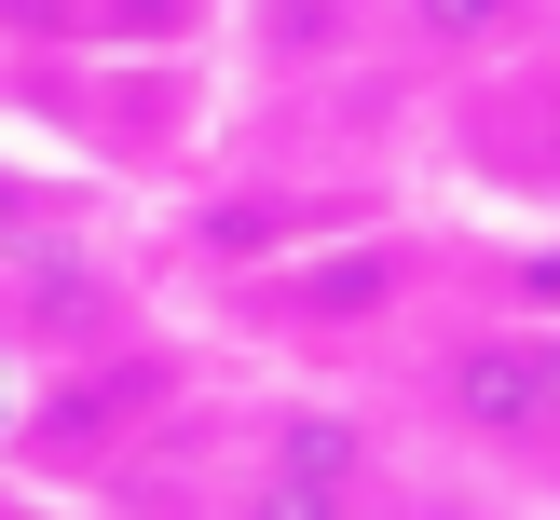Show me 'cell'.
I'll list each match as a JSON object with an SVG mask.
<instances>
[{
    "mask_svg": "<svg viewBox=\"0 0 560 520\" xmlns=\"http://www.w3.org/2000/svg\"><path fill=\"white\" fill-rule=\"evenodd\" d=\"M233 520H370V425L355 411H273L260 452H246Z\"/></svg>",
    "mask_w": 560,
    "mask_h": 520,
    "instance_id": "obj_2",
    "label": "cell"
},
{
    "mask_svg": "<svg viewBox=\"0 0 560 520\" xmlns=\"http://www.w3.org/2000/svg\"><path fill=\"white\" fill-rule=\"evenodd\" d=\"M438 411H452V438H479L506 465H560V315L465 328L438 356Z\"/></svg>",
    "mask_w": 560,
    "mask_h": 520,
    "instance_id": "obj_1",
    "label": "cell"
},
{
    "mask_svg": "<svg viewBox=\"0 0 560 520\" xmlns=\"http://www.w3.org/2000/svg\"><path fill=\"white\" fill-rule=\"evenodd\" d=\"M410 27H424L438 55H506V42H534V0H397Z\"/></svg>",
    "mask_w": 560,
    "mask_h": 520,
    "instance_id": "obj_3",
    "label": "cell"
}]
</instances>
